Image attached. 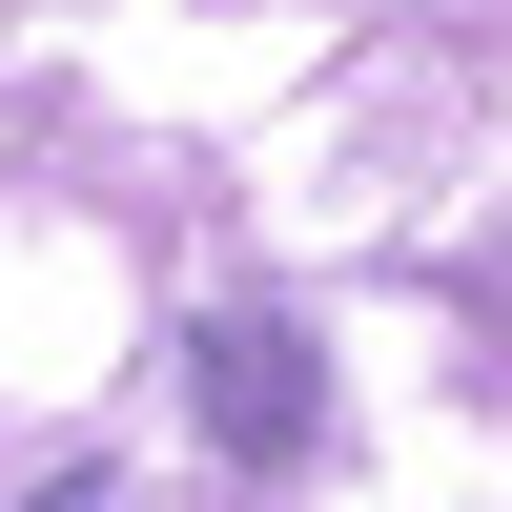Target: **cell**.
Instances as JSON below:
<instances>
[{
    "mask_svg": "<svg viewBox=\"0 0 512 512\" xmlns=\"http://www.w3.org/2000/svg\"><path fill=\"white\" fill-rule=\"evenodd\" d=\"M226 431H246V451L287 431V349H267V328H226Z\"/></svg>",
    "mask_w": 512,
    "mask_h": 512,
    "instance_id": "1",
    "label": "cell"
}]
</instances>
